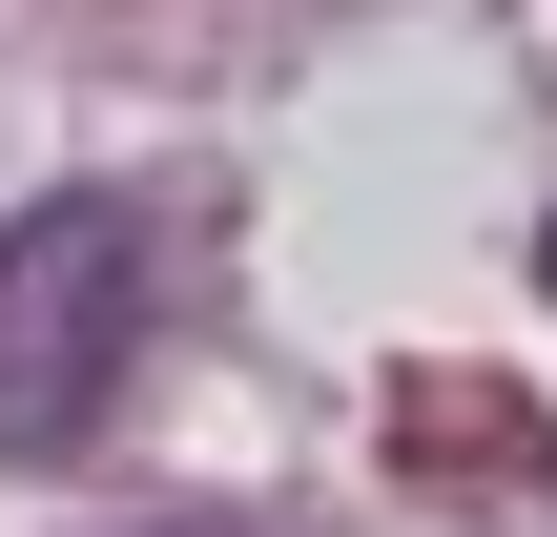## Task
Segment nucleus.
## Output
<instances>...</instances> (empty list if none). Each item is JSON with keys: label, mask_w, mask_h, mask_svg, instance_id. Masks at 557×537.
Masks as SVG:
<instances>
[{"label": "nucleus", "mask_w": 557, "mask_h": 537, "mask_svg": "<svg viewBox=\"0 0 557 537\" xmlns=\"http://www.w3.org/2000/svg\"><path fill=\"white\" fill-rule=\"evenodd\" d=\"M145 310H165L145 207H103V186L21 207L0 228V455H83L124 414V373H145Z\"/></svg>", "instance_id": "f257e3e1"}]
</instances>
